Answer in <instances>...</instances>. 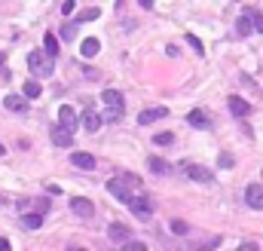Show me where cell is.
<instances>
[{
    "instance_id": "5bb4252c",
    "label": "cell",
    "mask_w": 263,
    "mask_h": 251,
    "mask_svg": "<svg viewBox=\"0 0 263 251\" xmlns=\"http://www.w3.org/2000/svg\"><path fill=\"white\" fill-rule=\"evenodd\" d=\"M101 114H95V107H86V114H83V126H86V129H89V132H98L101 129Z\"/></svg>"
},
{
    "instance_id": "ba28073f",
    "label": "cell",
    "mask_w": 263,
    "mask_h": 251,
    "mask_svg": "<svg viewBox=\"0 0 263 251\" xmlns=\"http://www.w3.org/2000/svg\"><path fill=\"white\" fill-rule=\"evenodd\" d=\"M71 211L80 214V218H92V214H95V202L83 199V196H74V199H71Z\"/></svg>"
},
{
    "instance_id": "f546056e",
    "label": "cell",
    "mask_w": 263,
    "mask_h": 251,
    "mask_svg": "<svg viewBox=\"0 0 263 251\" xmlns=\"http://www.w3.org/2000/svg\"><path fill=\"white\" fill-rule=\"evenodd\" d=\"M74 37H77V22L61 25V40H74Z\"/></svg>"
},
{
    "instance_id": "7a4b0ae2",
    "label": "cell",
    "mask_w": 263,
    "mask_h": 251,
    "mask_svg": "<svg viewBox=\"0 0 263 251\" xmlns=\"http://www.w3.org/2000/svg\"><path fill=\"white\" fill-rule=\"evenodd\" d=\"M181 172L190 178V181H196V184H211L214 181V172L211 169H205L199 163H190V159H184V163H181Z\"/></svg>"
},
{
    "instance_id": "8fae6325",
    "label": "cell",
    "mask_w": 263,
    "mask_h": 251,
    "mask_svg": "<svg viewBox=\"0 0 263 251\" xmlns=\"http://www.w3.org/2000/svg\"><path fill=\"white\" fill-rule=\"evenodd\" d=\"M49 138H52V144H58V147H71L74 144V135L67 132V129H61V126H52Z\"/></svg>"
},
{
    "instance_id": "6da1fadb",
    "label": "cell",
    "mask_w": 263,
    "mask_h": 251,
    "mask_svg": "<svg viewBox=\"0 0 263 251\" xmlns=\"http://www.w3.org/2000/svg\"><path fill=\"white\" fill-rule=\"evenodd\" d=\"M28 67L34 77H52V70H55V62H52L43 49H34L28 52Z\"/></svg>"
},
{
    "instance_id": "8992f818",
    "label": "cell",
    "mask_w": 263,
    "mask_h": 251,
    "mask_svg": "<svg viewBox=\"0 0 263 251\" xmlns=\"http://www.w3.org/2000/svg\"><path fill=\"white\" fill-rule=\"evenodd\" d=\"M77 123H80V120H77V111H74L71 104H61V107H58V126H61V129H67V132L74 135Z\"/></svg>"
},
{
    "instance_id": "4dcf8cb0",
    "label": "cell",
    "mask_w": 263,
    "mask_h": 251,
    "mask_svg": "<svg viewBox=\"0 0 263 251\" xmlns=\"http://www.w3.org/2000/svg\"><path fill=\"white\" fill-rule=\"evenodd\" d=\"M187 43L196 49V56H205V46H202V40L196 37V34H187Z\"/></svg>"
},
{
    "instance_id": "9a60e30c",
    "label": "cell",
    "mask_w": 263,
    "mask_h": 251,
    "mask_svg": "<svg viewBox=\"0 0 263 251\" xmlns=\"http://www.w3.org/2000/svg\"><path fill=\"white\" fill-rule=\"evenodd\" d=\"M147 166H150V172H153V175H168V172H171V166L165 163L162 156H156V153H153V156H147Z\"/></svg>"
},
{
    "instance_id": "277c9868",
    "label": "cell",
    "mask_w": 263,
    "mask_h": 251,
    "mask_svg": "<svg viewBox=\"0 0 263 251\" xmlns=\"http://www.w3.org/2000/svg\"><path fill=\"white\" fill-rule=\"evenodd\" d=\"M132 214H135V218L138 221H147L150 218V214H153V202L147 199V196H132Z\"/></svg>"
},
{
    "instance_id": "30bf717a",
    "label": "cell",
    "mask_w": 263,
    "mask_h": 251,
    "mask_svg": "<svg viewBox=\"0 0 263 251\" xmlns=\"http://www.w3.org/2000/svg\"><path fill=\"white\" fill-rule=\"evenodd\" d=\"M226 104H230V114H233V117H239V120L251 114V104L245 101V98H239V95H230V98H226Z\"/></svg>"
},
{
    "instance_id": "cb8c5ba5",
    "label": "cell",
    "mask_w": 263,
    "mask_h": 251,
    "mask_svg": "<svg viewBox=\"0 0 263 251\" xmlns=\"http://www.w3.org/2000/svg\"><path fill=\"white\" fill-rule=\"evenodd\" d=\"M119 178H122V184H126L129 190H144V181H141V178H138V175L126 172V175H119Z\"/></svg>"
},
{
    "instance_id": "83f0119b",
    "label": "cell",
    "mask_w": 263,
    "mask_h": 251,
    "mask_svg": "<svg viewBox=\"0 0 263 251\" xmlns=\"http://www.w3.org/2000/svg\"><path fill=\"white\" fill-rule=\"evenodd\" d=\"M153 144L168 147V144H174V135H171V132H156V135H153Z\"/></svg>"
},
{
    "instance_id": "d6a6232c",
    "label": "cell",
    "mask_w": 263,
    "mask_h": 251,
    "mask_svg": "<svg viewBox=\"0 0 263 251\" xmlns=\"http://www.w3.org/2000/svg\"><path fill=\"white\" fill-rule=\"evenodd\" d=\"M74 9H77V3H74V0H67V3H61V12H64V15H74Z\"/></svg>"
},
{
    "instance_id": "d6986e66",
    "label": "cell",
    "mask_w": 263,
    "mask_h": 251,
    "mask_svg": "<svg viewBox=\"0 0 263 251\" xmlns=\"http://www.w3.org/2000/svg\"><path fill=\"white\" fill-rule=\"evenodd\" d=\"M22 227H25V230H40V227H43V218H40L37 211H25V214H22Z\"/></svg>"
},
{
    "instance_id": "44dd1931",
    "label": "cell",
    "mask_w": 263,
    "mask_h": 251,
    "mask_svg": "<svg viewBox=\"0 0 263 251\" xmlns=\"http://www.w3.org/2000/svg\"><path fill=\"white\" fill-rule=\"evenodd\" d=\"M254 31V25H251V19H248V15H239V19H236V34H239V37H248V34Z\"/></svg>"
},
{
    "instance_id": "e0dca14e",
    "label": "cell",
    "mask_w": 263,
    "mask_h": 251,
    "mask_svg": "<svg viewBox=\"0 0 263 251\" xmlns=\"http://www.w3.org/2000/svg\"><path fill=\"white\" fill-rule=\"evenodd\" d=\"M3 104H6V111H15V114H25V111H28V101H25L22 95H6Z\"/></svg>"
},
{
    "instance_id": "e575fe53",
    "label": "cell",
    "mask_w": 263,
    "mask_h": 251,
    "mask_svg": "<svg viewBox=\"0 0 263 251\" xmlns=\"http://www.w3.org/2000/svg\"><path fill=\"white\" fill-rule=\"evenodd\" d=\"M236 251H260V245H254V242H245V245H239Z\"/></svg>"
},
{
    "instance_id": "ffe728a7",
    "label": "cell",
    "mask_w": 263,
    "mask_h": 251,
    "mask_svg": "<svg viewBox=\"0 0 263 251\" xmlns=\"http://www.w3.org/2000/svg\"><path fill=\"white\" fill-rule=\"evenodd\" d=\"M43 52L49 59L58 56V37H55V34H46V37H43Z\"/></svg>"
},
{
    "instance_id": "3957f363",
    "label": "cell",
    "mask_w": 263,
    "mask_h": 251,
    "mask_svg": "<svg viewBox=\"0 0 263 251\" xmlns=\"http://www.w3.org/2000/svg\"><path fill=\"white\" fill-rule=\"evenodd\" d=\"M107 193L113 196V199H119L122 205H132V190L122 184V178H110V181H107Z\"/></svg>"
},
{
    "instance_id": "f35d334b",
    "label": "cell",
    "mask_w": 263,
    "mask_h": 251,
    "mask_svg": "<svg viewBox=\"0 0 263 251\" xmlns=\"http://www.w3.org/2000/svg\"><path fill=\"white\" fill-rule=\"evenodd\" d=\"M3 153H6V147H3V144H0V156H3Z\"/></svg>"
},
{
    "instance_id": "4fadbf2b",
    "label": "cell",
    "mask_w": 263,
    "mask_h": 251,
    "mask_svg": "<svg viewBox=\"0 0 263 251\" xmlns=\"http://www.w3.org/2000/svg\"><path fill=\"white\" fill-rule=\"evenodd\" d=\"M71 163H74L77 169H86V172H89V169H95V156L86 153V150H74V153H71Z\"/></svg>"
},
{
    "instance_id": "4316f807",
    "label": "cell",
    "mask_w": 263,
    "mask_h": 251,
    "mask_svg": "<svg viewBox=\"0 0 263 251\" xmlns=\"http://www.w3.org/2000/svg\"><path fill=\"white\" fill-rule=\"evenodd\" d=\"M236 166V156L230 153V150H223L220 156H217V169H233Z\"/></svg>"
},
{
    "instance_id": "ac0fdd59",
    "label": "cell",
    "mask_w": 263,
    "mask_h": 251,
    "mask_svg": "<svg viewBox=\"0 0 263 251\" xmlns=\"http://www.w3.org/2000/svg\"><path fill=\"white\" fill-rule=\"evenodd\" d=\"M98 49H101V43H98L95 37H86V40H83V46H80L83 59H95V56H98Z\"/></svg>"
},
{
    "instance_id": "603a6c76",
    "label": "cell",
    "mask_w": 263,
    "mask_h": 251,
    "mask_svg": "<svg viewBox=\"0 0 263 251\" xmlns=\"http://www.w3.org/2000/svg\"><path fill=\"white\" fill-rule=\"evenodd\" d=\"M245 15H248V19H251V25H254V31H260L263 34V12L257 9V6H248V9H242Z\"/></svg>"
},
{
    "instance_id": "5b68a950",
    "label": "cell",
    "mask_w": 263,
    "mask_h": 251,
    "mask_svg": "<svg viewBox=\"0 0 263 251\" xmlns=\"http://www.w3.org/2000/svg\"><path fill=\"white\" fill-rule=\"evenodd\" d=\"M187 123L193 126V129H211V114L208 111H202V107H193V111L187 114Z\"/></svg>"
},
{
    "instance_id": "9c48e42d",
    "label": "cell",
    "mask_w": 263,
    "mask_h": 251,
    "mask_svg": "<svg viewBox=\"0 0 263 251\" xmlns=\"http://www.w3.org/2000/svg\"><path fill=\"white\" fill-rule=\"evenodd\" d=\"M245 202L260 211L263 208V184H248L245 187Z\"/></svg>"
},
{
    "instance_id": "7c38bea8",
    "label": "cell",
    "mask_w": 263,
    "mask_h": 251,
    "mask_svg": "<svg viewBox=\"0 0 263 251\" xmlns=\"http://www.w3.org/2000/svg\"><path fill=\"white\" fill-rule=\"evenodd\" d=\"M107 236H110L113 242H122V245H126V242H132V230H129L126 224H110V227H107Z\"/></svg>"
},
{
    "instance_id": "7402d4cb",
    "label": "cell",
    "mask_w": 263,
    "mask_h": 251,
    "mask_svg": "<svg viewBox=\"0 0 263 251\" xmlns=\"http://www.w3.org/2000/svg\"><path fill=\"white\" fill-rule=\"evenodd\" d=\"M40 92H43V86H40L37 80H28V83L22 86V98H40Z\"/></svg>"
},
{
    "instance_id": "836d02e7",
    "label": "cell",
    "mask_w": 263,
    "mask_h": 251,
    "mask_svg": "<svg viewBox=\"0 0 263 251\" xmlns=\"http://www.w3.org/2000/svg\"><path fill=\"white\" fill-rule=\"evenodd\" d=\"M46 211H49V199H37V214H40V218H43Z\"/></svg>"
},
{
    "instance_id": "8d00e7d4",
    "label": "cell",
    "mask_w": 263,
    "mask_h": 251,
    "mask_svg": "<svg viewBox=\"0 0 263 251\" xmlns=\"http://www.w3.org/2000/svg\"><path fill=\"white\" fill-rule=\"evenodd\" d=\"M67 251H86V248H80V245H71V248H67Z\"/></svg>"
},
{
    "instance_id": "52a82bcc",
    "label": "cell",
    "mask_w": 263,
    "mask_h": 251,
    "mask_svg": "<svg viewBox=\"0 0 263 251\" xmlns=\"http://www.w3.org/2000/svg\"><path fill=\"white\" fill-rule=\"evenodd\" d=\"M162 117H168V107H165V104H156V107H144V111L138 114V123H141V126H150V123L162 120Z\"/></svg>"
},
{
    "instance_id": "1f68e13d",
    "label": "cell",
    "mask_w": 263,
    "mask_h": 251,
    "mask_svg": "<svg viewBox=\"0 0 263 251\" xmlns=\"http://www.w3.org/2000/svg\"><path fill=\"white\" fill-rule=\"evenodd\" d=\"M122 251H147V245H144V242H138V239H132V242L122 245Z\"/></svg>"
},
{
    "instance_id": "f1b7e54d",
    "label": "cell",
    "mask_w": 263,
    "mask_h": 251,
    "mask_svg": "<svg viewBox=\"0 0 263 251\" xmlns=\"http://www.w3.org/2000/svg\"><path fill=\"white\" fill-rule=\"evenodd\" d=\"M171 233H174V236H187V233H190V224L187 221H171Z\"/></svg>"
},
{
    "instance_id": "484cf974",
    "label": "cell",
    "mask_w": 263,
    "mask_h": 251,
    "mask_svg": "<svg viewBox=\"0 0 263 251\" xmlns=\"http://www.w3.org/2000/svg\"><path fill=\"white\" fill-rule=\"evenodd\" d=\"M101 15V9L98 6H89V9H80L77 12V22H92V19H98Z\"/></svg>"
},
{
    "instance_id": "d590c367",
    "label": "cell",
    "mask_w": 263,
    "mask_h": 251,
    "mask_svg": "<svg viewBox=\"0 0 263 251\" xmlns=\"http://www.w3.org/2000/svg\"><path fill=\"white\" fill-rule=\"evenodd\" d=\"M12 245H9V239H3V236H0V251H9Z\"/></svg>"
},
{
    "instance_id": "74e56055",
    "label": "cell",
    "mask_w": 263,
    "mask_h": 251,
    "mask_svg": "<svg viewBox=\"0 0 263 251\" xmlns=\"http://www.w3.org/2000/svg\"><path fill=\"white\" fill-rule=\"evenodd\" d=\"M3 62H6V56H3V52H0V64H3Z\"/></svg>"
},
{
    "instance_id": "2e32d148",
    "label": "cell",
    "mask_w": 263,
    "mask_h": 251,
    "mask_svg": "<svg viewBox=\"0 0 263 251\" xmlns=\"http://www.w3.org/2000/svg\"><path fill=\"white\" fill-rule=\"evenodd\" d=\"M101 101L107 104V107H126V104H122V92H119V89H104Z\"/></svg>"
},
{
    "instance_id": "d4e9b609",
    "label": "cell",
    "mask_w": 263,
    "mask_h": 251,
    "mask_svg": "<svg viewBox=\"0 0 263 251\" xmlns=\"http://www.w3.org/2000/svg\"><path fill=\"white\" fill-rule=\"evenodd\" d=\"M122 114H126V107H107V111H104V123H119L122 120Z\"/></svg>"
}]
</instances>
